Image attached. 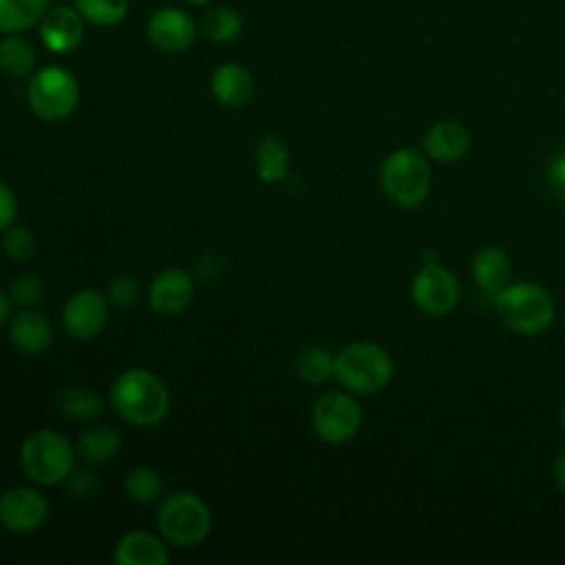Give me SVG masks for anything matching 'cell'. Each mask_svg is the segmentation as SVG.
<instances>
[{"instance_id":"cell-25","label":"cell","mask_w":565,"mask_h":565,"mask_svg":"<svg viewBox=\"0 0 565 565\" xmlns=\"http://www.w3.org/2000/svg\"><path fill=\"white\" fill-rule=\"evenodd\" d=\"M296 375L307 384H322L333 377L335 355L324 347H307L294 362Z\"/></svg>"},{"instance_id":"cell-15","label":"cell","mask_w":565,"mask_h":565,"mask_svg":"<svg viewBox=\"0 0 565 565\" xmlns=\"http://www.w3.org/2000/svg\"><path fill=\"white\" fill-rule=\"evenodd\" d=\"M53 340V327L46 313L22 307L15 316L9 320V342L13 349L22 355H40L49 349Z\"/></svg>"},{"instance_id":"cell-10","label":"cell","mask_w":565,"mask_h":565,"mask_svg":"<svg viewBox=\"0 0 565 565\" xmlns=\"http://www.w3.org/2000/svg\"><path fill=\"white\" fill-rule=\"evenodd\" d=\"M49 516L46 497L29 486H13L0 494V525L11 534H31Z\"/></svg>"},{"instance_id":"cell-24","label":"cell","mask_w":565,"mask_h":565,"mask_svg":"<svg viewBox=\"0 0 565 565\" xmlns=\"http://www.w3.org/2000/svg\"><path fill=\"white\" fill-rule=\"evenodd\" d=\"M199 29L205 35V40H210L214 44H227L238 38V33L243 29V18L236 9L221 4V7H212L203 13Z\"/></svg>"},{"instance_id":"cell-5","label":"cell","mask_w":565,"mask_h":565,"mask_svg":"<svg viewBox=\"0 0 565 565\" xmlns=\"http://www.w3.org/2000/svg\"><path fill=\"white\" fill-rule=\"evenodd\" d=\"M157 530L177 547H194L210 536L212 512L199 494L177 490L161 501L157 510Z\"/></svg>"},{"instance_id":"cell-37","label":"cell","mask_w":565,"mask_h":565,"mask_svg":"<svg viewBox=\"0 0 565 565\" xmlns=\"http://www.w3.org/2000/svg\"><path fill=\"white\" fill-rule=\"evenodd\" d=\"M188 4H207V2H212V0H185Z\"/></svg>"},{"instance_id":"cell-34","label":"cell","mask_w":565,"mask_h":565,"mask_svg":"<svg viewBox=\"0 0 565 565\" xmlns=\"http://www.w3.org/2000/svg\"><path fill=\"white\" fill-rule=\"evenodd\" d=\"M66 483L75 497H90L97 488L95 477L88 470H77V468H73V472L66 477Z\"/></svg>"},{"instance_id":"cell-36","label":"cell","mask_w":565,"mask_h":565,"mask_svg":"<svg viewBox=\"0 0 565 565\" xmlns=\"http://www.w3.org/2000/svg\"><path fill=\"white\" fill-rule=\"evenodd\" d=\"M554 479H556L558 488L565 490V450L558 455V459L554 463Z\"/></svg>"},{"instance_id":"cell-38","label":"cell","mask_w":565,"mask_h":565,"mask_svg":"<svg viewBox=\"0 0 565 565\" xmlns=\"http://www.w3.org/2000/svg\"><path fill=\"white\" fill-rule=\"evenodd\" d=\"M561 422H563V428H565V406H563V411H561Z\"/></svg>"},{"instance_id":"cell-7","label":"cell","mask_w":565,"mask_h":565,"mask_svg":"<svg viewBox=\"0 0 565 565\" xmlns=\"http://www.w3.org/2000/svg\"><path fill=\"white\" fill-rule=\"evenodd\" d=\"M380 185L399 207H417L430 190L428 159L415 148H397L380 166Z\"/></svg>"},{"instance_id":"cell-2","label":"cell","mask_w":565,"mask_h":565,"mask_svg":"<svg viewBox=\"0 0 565 565\" xmlns=\"http://www.w3.org/2000/svg\"><path fill=\"white\" fill-rule=\"evenodd\" d=\"M75 446L57 430L42 428L24 437L20 444V468L24 477L38 486H57L75 468Z\"/></svg>"},{"instance_id":"cell-28","label":"cell","mask_w":565,"mask_h":565,"mask_svg":"<svg viewBox=\"0 0 565 565\" xmlns=\"http://www.w3.org/2000/svg\"><path fill=\"white\" fill-rule=\"evenodd\" d=\"M84 22L95 26H115L128 15V0H75Z\"/></svg>"},{"instance_id":"cell-20","label":"cell","mask_w":565,"mask_h":565,"mask_svg":"<svg viewBox=\"0 0 565 565\" xmlns=\"http://www.w3.org/2000/svg\"><path fill=\"white\" fill-rule=\"evenodd\" d=\"M35 46L22 33H7L0 40V71L9 77H31L35 71Z\"/></svg>"},{"instance_id":"cell-33","label":"cell","mask_w":565,"mask_h":565,"mask_svg":"<svg viewBox=\"0 0 565 565\" xmlns=\"http://www.w3.org/2000/svg\"><path fill=\"white\" fill-rule=\"evenodd\" d=\"M547 185L558 199H565V152L552 157L547 166Z\"/></svg>"},{"instance_id":"cell-3","label":"cell","mask_w":565,"mask_h":565,"mask_svg":"<svg viewBox=\"0 0 565 565\" xmlns=\"http://www.w3.org/2000/svg\"><path fill=\"white\" fill-rule=\"evenodd\" d=\"M492 300L501 322L521 335H536L554 320V300L536 282H508Z\"/></svg>"},{"instance_id":"cell-11","label":"cell","mask_w":565,"mask_h":565,"mask_svg":"<svg viewBox=\"0 0 565 565\" xmlns=\"http://www.w3.org/2000/svg\"><path fill=\"white\" fill-rule=\"evenodd\" d=\"M108 309H110V302L106 294L97 289H79L64 302V309H62L64 331L73 340H82V342L93 340L104 331L108 322Z\"/></svg>"},{"instance_id":"cell-6","label":"cell","mask_w":565,"mask_h":565,"mask_svg":"<svg viewBox=\"0 0 565 565\" xmlns=\"http://www.w3.org/2000/svg\"><path fill=\"white\" fill-rule=\"evenodd\" d=\"M26 102L38 119L46 124L64 121L79 106V82L68 68L46 64L29 77Z\"/></svg>"},{"instance_id":"cell-21","label":"cell","mask_w":565,"mask_h":565,"mask_svg":"<svg viewBox=\"0 0 565 565\" xmlns=\"http://www.w3.org/2000/svg\"><path fill=\"white\" fill-rule=\"evenodd\" d=\"M289 148L280 137H265L254 154V168L263 183H280L289 172Z\"/></svg>"},{"instance_id":"cell-12","label":"cell","mask_w":565,"mask_h":565,"mask_svg":"<svg viewBox=\"0 0 565 565\" xmlns=\"http://www.w3.org/2000/svg\"><path fill=\"white\" fill-rule=\"evenodd\" d=\"M148 42L161 53H183L196 38V22L181 7H159L146 22Z\"/></svg>"},{"instance_id":"cell-31","label":"cell","mask_w":565,"mask_h":565,"mask_svg":"<svg viewBox=\"0 0 565 565\" xmlns=\"http://www.w3.org/2000/svg\"><path fill=\"white\" fill-rule=\"evenodd\" d=\"M141 296V285L137 278L132 276H117L110 280L108 285V291H106V298L113 307H119V309H128L132 305H137Z\"/></svg>"},{"instance_id":"cell-17","label":"cell","mask_w":565,"mask_h":565,"mask_svg":"<svg viewBox=\"0 0 565 565\" xmlns=\"http://www.w3.org/2000/svg\"><path fill=\"white\" fill-rule=\"evenodd\" d=\"M422 146H424V154L428 159L439 161V163H452L468 152L470 132L466 130L463 124H459L455 119H441V121H435L426 130Z\"/></svg>"},{"instance_id":"cell-18","label":"cell","mask_w":565,"mask_h":565,"mask_svg":"<svg viewBox=\"0 0 565 565\" xmlns=\"http://www.w3.org/2000/svg\"><path fill=\"white\" fill-rule=\"evenodd\" d=\"M170 558L163 536L159 539L146 530H130L121 534L113 550L117 565H166Z\"/></svg>"},{"instance_id":"cell-29","label":"cell","mask_w":565,"mask_h":565,"mask_svg":"<svg viewBox=\"0 0 565 565\" xmlns=\"http://www.w3.org/2000/svg\"><path fill=\"white\" fill-rule=\"evenodd\" d=\"M38 249L35 234L24 227V225H9L2 232V252L13 260V263H26L33 258Z\"/></svg>"},{"instance_id":"cell-27","label":"cell","mask_w":565,"mask_h":565,"mask_svg":"<svg viewBox=\"0 0 565 565\" xmlns=\"http://www.w3.org/2000/svg\"><path fill=\"white\" fill-rule=\"evenodd\" d=\"M60 408L68 419L93 422L102 413V397L88 386H73L60 397Z\"/></svg>"},{"instance_id":"cell-9","label":"cell","mask_w":565,"mask_h":565,"mask_svg":"<svg viewBox=\"0 0 565 565\" xmlns=\"http://www.w3.org/2000/svg\"><path fill=\"white\" fill-rule=\"evenodd\" d=\"M413 302L428 316H446L459 305V282L450 269L439 263H424L411 285Z\"/></svg>"},{"instance_id":"cell-1","label":"cell","mask_w":565,"mask_h":565,"mask_svg":"<svg viewBox=\"0 0 565 565\" xmlns=\"http://www.w3.org/2000/svg\"><path fill=\"white\" fill-rule=\"evenodd\" d=\"M108 404L126 424L152 428L161 424L170 411V391L152 371L132 366L110 382Z\"/></svg>"},{"instance_id":"cell-30","label":"cell","mask_w":565,"mask_h":565,"mask_svg":"<svg viewBox=\"0 0 565 565\" xmlns=\"http://www.w3.org/2000/svg\"><path fill=\"white\" fill-rule=\"evenodd\" d=\"M44 294V285L35 274H20L9 285V298L18 307H33L40 302Z\"/></svg>"},{"instance_id":"cell-35","label":"cell","mask_w":565,"mask_h":565,"mask_svg":"<svg viewBox=\"0 0 565 565\" xmlns=\"http://www.w3.org/2000/svg\"><path fill=\"white\" fill-rule=\"evenodd\" d=\"M11 307H13V302L9 298V291H4L0 287V327L11 318Z\"/></svg>"},{"instance_id":"cell-32","label":"cell","mask_w":565,"mask_h":565,"mask_svg":"<svg viewBox=\"0 0 565 565\" xmlns=\"http://www.w3.org/2000/svg\"><path fill=\"white\" fill-rule=\"evenodd\" d=\"M15 216H18V196L9 183L0 181V234L15 223Z\"/></svg>"},{"instance_id":"cell-14","label":"cell","mask_w":565,"mask_h":565,"mask_svg":"<svg viewBox=\"0 0 565 565\" xmlns=\"http://www.w3.org/2000/svg\"><path fill=\"white\" fill-rule=\"evenodd\" d=\"M84 18L75 7H51L38 22L40 40L51 53H71L84 40Z\"/></svg>"},{"instance_id":"cell-23","label":"cell","mask_w":565,"mask_h":565,"mask_svg":"<svg viewBox=\"0 0 565 565\" xmlns=\"http://www.w3.org/2000/svg\"><path fill=\"white\" fill-rule=\"evenodd\" d=\"M49 0H0V33H24L38 26Z\"/></svg>"},{"instance_id":"cell-22","label":"cell","mask_w":565,"mask_h":565,"mask_svg":"<svg viewBox=\"0 0 565 565\" xmlns=\"http://www.w3.org/2000/svg\"><path fill=\"white\" fill-rule=\"evenodd\" d=\"M121 448V435L115 426L95 424L86 428L77 439V452L88 463H106L113 459Z\"/></svg>"},{"instance_id":"cell-13","label":"cell","mask_w":565,"mask_h":565,"mask_svg":"<svg viewBox=\"0 0 565 565\" xmlns=\"http://www.w3.org/2000/svg\"><path fill=\"white\" fill-rule=\"evenodd\" d=\"M194 298L192 276L179 267L161 269L148 287V305L159 316H177L190 307Z\"/></svg>"},{"instance_id":"cell-16","label":"cell","mask_w":565,"mask_h":565,"mask_svg":"<svg viewBox=\"0 0 565 565\" xmlns=\"http://www.w3.org/2000/svg\"><path fill=\"white\" fill-rule=\"evenodd\" d=\"M210 90L221 106L241 108L252 102L256 84L252 73L243 64L225 62L212 71Z\"/></svg>"},{"instance_id":"cell-8","label":"cell","mask_w":565,"mask_h":565,"mask_svg":"<svg viewBox=\"0 0 565 565\" xmlns=\"http://www.w3.org/2000/svg\"><path fill=\"white\" fill-rule=\"evenodd\" d=\"M362 424V411L358 402L340 391L324 393L316 399L311 408V428L313 433L331 446L349 441Z\"/></svg>"},{"instance_id":"cell-26","label":"cell","mask_w":565,"mask_h":565,"mask_svg":"<svg viewBox=\"0 0 565 565\" xmlns=\"http://www.w3.org/2000/svg\"><path fill=\"white\" fill-rule=\"evenodd\" d=\"M124 492L135 503H152L163 494V477L150 466L132 468L124 479Z\"/></svg>"},{"instance_id":"cell-19","label":"cell","mask_w":565,"mask_h":565,"mask_svg":"<svg viewBox=\"0 0 565 565\" xmlns=\"http://www.w3.org/2000/svg\"><path fill=\"white\" fill-rule=\"evenodd\" d=\"M512 276V260L499 245H483L472 258V280L490 296L499 294Z\"/></svg>"},{"instance_id":"cell-4","label":"cell","mask_w":565,"mask_h":565,"mask_svg":"<svg viewBox=\"0 0 565 565\" xmlns=\"http://www.w3.org/2000/svg\"><path fill=\"white\" fill-rule=\"evenodd\" d=\"M333 377L358 395L380 393L393 377V360L375 342H351L335 353Z\"/></svg>"}]
</instances>
